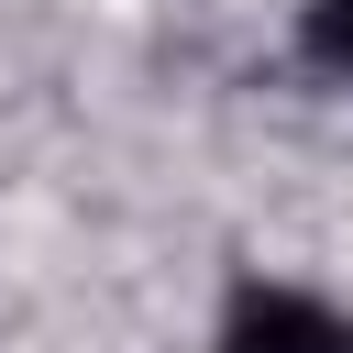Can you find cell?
Listing matches in <instances>:
<instances>
[{
	"instance_id": "cell-2",
	"label": "cell",
	"mask_w": 353,
	"mask_h": 353,
	"mask_svg": "<svg viewBox=\"0 0 353 353\" xmlns=\"http://www.w3.org/2000/svg\"><path fill=\"white\" fill-rule=\"evenodd\" d=\"M309 55L331 77H353V0H309Z\"/></svg>"
},
{
	"instance_id": "cell-1",
	"label": "cell",
	"mask_w": 353,
	"mask_h": 353,
	"mask_svg": "<svg viewBox=\"0 0 353 353\" xmlns=\"http://www.w3.org/2000/svg\"><path fill=\"white\" fill-rule=\"evenodd\" d=\"M221 353H353V320L309 287H243L221 320Z\"/></svg>"
}]
</instances>
